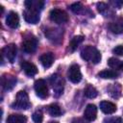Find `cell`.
Here are the masks:
<instances>
[{
	"label": "cell",
	"instance_id": "cell-1",
	"mask_svg": "<svg viewBox=\"0 0 123 123\" xmlns=\"http://www.w3.org/2000/svg\"><path fill=\"white\" fill-rule=\"evenodd\" d=\"M81 57L83 60L94 64L98 63L102 58L98 49L91 45H86L81 50Z\"/></svg>",
	"mask_w": 123,
	"mask_h": 123
},
{
	"label": "cell",
	"instance_id": "cell-2",
	"mask_svg": "<svg viewBox=\"0 0 123 123\" xmlns=\"http://www.w3.org/2000/svg\"><path fill=\"white\" fill-rule=\"evenodd\" d=\"M31 107V103L29 101V96L25 90H20L16 94V98L14 103L12 104V109H19V110H27Z\"/></svg>",
	"mask_w": 123,
	"mask_h": 123
},
{
	"label": "cell",
	"instance_id": "cell-3",
	"mask_svg": "<svg viewBox=\"0 0 123 123\" xmlns=\"http://www.w3.org/2000/svg\"><path fill=\"white\" fill-rule=\"evenodd\" d=\"M51 21L57 24H63L68 21V14L61 9H53L49 13Z\"/></svg>",
	"mask_w": 123,
	"mask_h": 123
},
{
	"label": "cell",
	"instance_id": "cell-4",
	"mask_svg": "<svg viewBox=\"0 0 123 123\" xmlns=\"http://www.w3.org/2000/svg\"><path fill=\"white\" fill-rule=\"evenodd\" d=\"M35 91L37 93V95L41 98L44 99L48 96V87L46 85V82L43 79H38L35 82V86H34Z\"/></svg>",
	"mask_w": 123,
	"mask_h": 123
},
{
	"label": "cell",
	"instance_id": "cell-5",
	"mask_svg": "<svg viewBox=\"0 0 123 123\" xmlns=\"http://www.w3.org/2000/svg\"><path fill=\"white\" fill-rule=\"evenodd\" d=\"M37 39L35 37H28L22 42V49L24 52L32 54L37 50Z\"/></svg>",
	"mask_w": 123,
	"mask_h": 123
},
{
	"label": "cell",
	"instance_id": "cell-6",
	"mask_svg": "<svg viewBox=\"0 0 123 123\" xmlns=\"http://www.w3.org/2000/svg\"><path fill=\"white\" fill-rule=\"evenodd\" d=\"M16 51H17V49H16L15 44H13V43L8 44L2 49V57H5L8 60V62L12 63L16 57Z\"/></svg>",
	"mask_w": 123,
	"mask_h": 123
},
{
	"label": "cell",
	"instance_id": "cell-7",
	"mask_svg": "<svg viewBox=\"0 0 123 123\" xmlns=\"http://www.w3.org/2000/svg\"><path fill=\"white\" fill-rule=\"evenodd\" d=\"M68 79L71 83L77 84L82 80V73L80 70V66L78 64H72L67 72Z\"/></svg>",
	"mask_w": 123,
	"mask_h": 123
},
{
	"label": "cell",
	"instance_id": "cell-8",
	"mask_svg": "<svg viewBox=\"0 0 123 123\" xmlns=\"http://www.w3.org/2000/svg\"><path fill=\"white\" fill-rule=\"evenodd\" d=\"M50 82L52 84V86H53V89L56 93V96L61 95L62 93V90H63V85H64L63 79L62 77H60L59 75L55 74L50 78Z\"/></svg>",
	"mask_w": 123,
	"mask_h": 123
},
{
	"label": "cell",
	"instance_id": "cell-9",
	"mask_svg": "<svg viewBox=\"0 0 123 123\" xmlns=\"http://www.w3.org/2000/svg\"><path fill=\"white\" fill-rule=\"evenodd\" d=\"M23 16L26 22L30 24H37L39 21V12L32 9H26L23 12Z\"/></svg>",
	"mask_w": 123,
	"mask_h": 123
},
{
	"label": "cell",
	"instance_id": "cell-10",
	"mask_svg": "<svg viewBox=\"0 0 123 123\" xmlns=\"http://www.w3.org/2000/svg\"><path fill=\"white\" fill-rule=\"evenodd\" d=\"M45 36L53 42H60L62 40V30L51 28L45 31Z\"/></svg>",
	"mask_w": 123,
	"mask_h": 123
},
{
	"label": "cell",
	"instance_id": "cell-11",
	"mask_svg": "<svg viewBox=\"0 0 123 123\" xmlns=\"http://www.w3.org/2000/svg\"><path fill=\"white\" fill-rule=\"evenodd\" d=\"M16 84V78L12 75L4 74L2 76V86L5 90H11Z\"/></svg>",
	"mask_w": 123,
	"mask_h": 123
},
{
	"label": "cell",
	"instance_id": "cell-12",
	"mask_svg": "<svg viewBox=\"0 0 123 123\" xmlns=\"http://www.w3.org/2000/svg\"><path fill=\"white\" fill-rule=\"evenodd\" d=\"M6 24L12 29H16L19 26L18 14L15 12H10L6 17Z\"/></svg>",
	"mask_w": 123,
	"mask_h": 123
},
{
	"label": "cell",
	"instance_id": "cell-13",
	"mask_svg": "<svg viewBox=\"0 0 123 123\" xmlns=\"http://www.w3.org/2000/svg\"><path fill=\"white\" fill-rule=\"evenodd\" d=\"M21 68L22 70L25 72V74L29 77H33L35 76L37 73V66L32 63V62H29L27 61H23L21 62Z\"/></svg>",
	"mask_w": 123,
	"mask_h": 123
},
{
	"label": "cell",
	"instance_id": "cell-14",
	"mask_svg": "<svg viewBox=\"0 0 123 123\" xmlns=\"http://www.w3.org/2000/svg\"><path fill=\"white\" fill-rule=\"evenodd\" d=\"M84 116L88 121H93L96 119L97 116V108L93 104H88L84 111Z\"/></svg>",
	"mask_w": 123,
	"mask_h": 123
},
{
	"label": "cell",
	"instance_id": "cell-15",
	"mask_svg": "<svg viewBox=\"0 0 123 123\" xmlns=\"http://www.w3.org/2000/svg\"><path fill=\"white\" fill-rule=\"evenodd\" d=\"M109 29L113 34H122L123 33V18L119 17L114 21L111 22L109 25Z\"/></svg>",
	"mask_w": 123,
	"mask_h": 123
},
{
	"label": "cell",
	"instance_id": "cell-16",
	"mask_svg": "<svg viewBox=\"0 0 123 123\" xmlns=\"http://www.w3.org/2000/svg\"><path fill=\"white\" fill-rule=\"evenodd\" d=\"M54 60H55V57H54V54L51 53V52H48V53H44L40 56L39 58V61L41 62V64L43 65V67L45 68H49L53 62H54Z\"/></svg>",
	"mask_w": 123,
	"mask_h": 123
},
{
	"label": "cell",
	"instance_id": "cell-17",
	"mask_svg": "<svg viewBox=\"0 0 123 123\" xmlns=\"http://www.w3.org/2000/svg\"><path fill=\"white\" fill-rule=\"evenodd\" d=\"M100 109L106 114H111V113L116 111L115 104H113V103H111L110 101H102V102H100Z\"/></svg>",
	"mask_w": 123,
	"mask_h": 123
},
{
	"label": "cell",
	"instance_id": "cell-18",
	"mask_svg": "<svg viewBox=\"0 0 123 123\" xmlns=\"http://www.w3.org/2000/svg\"><path fill=\"white\" fill-rule=\"evenodd\" d=\"M26 9H32L40 12L44 6V2L40 0H27L25 1Z\"/></svg>",
	"mask_w": 123,
	"mask_h": 123
},
{
	"label": "cell",
	"instance_id": "cell-19",
	"mask_svg": "<svg viewBox=\"0 0 123 123\" xmlns=\"http://www.w3.org/2000/svg\"><path fill=\"white\" fill-rule=\"evenodd\" d=\"M84 39H85V37H84L83 36H75V37L71 39V41L69 42L67 51H69L70 53L74 52V51L77 49V47L84 41Z\"/></svg>",
	"mask_w": 123,
	"mask_h": 123
},
{
	"label": "cell",
	"instance_id": "cell-20",
	"mask_svg": "<svg viewBox=\"0 0 123 123\" xmlns=\"http://www.w3.org/2000/svg\"><path fill=\"white\" fill-rule=\"evenodd\" d=\"M121 91H122V87L120 84H111L109 88H108V92L109 94L113 97V98H118L121 95Z\"/></svg>",
	"mask_w": 123,
	"mask_h": 123
},
{
	"label": "cell",
	"instance_id": "cell-21",
	"mask_svg": "<svg viewBox=\"0 0 123 123\" xmlns=\"http://www.w3.org/2000/svg\"><path fill=\"white\" fill-rule=\"evenodd\" d=\"M7 123H26L27 122V117L23 114H10L6 120Z\"/></svg>",
	"mask_w": 123,
	"mask_h": 123
},
{
	"label": "cell",
	"instance_id": "cell-22",
	"mask_svg": "<svg viewBox=\"0 0 123 123\" xmlns=\"http://www.w3.org/2000/svg\"><path fill=\"white\" fill-rule=\"evenodd\" d=\"M98 76L100 78H103V79H115V78H118L119 77V74L114 71V70H111V69H105V70H102L98 73Z\"/></svg>",
	"mask_w": 123,
	"mask_h": 123
},
{
	"label": "cell",
	"instance_id": "cell-23",
	"mask_svg": "<svg viewBox=\"0 0 123 123\" xmlns=\"http://www.w3.org/2000/svg\"><path fill=\"white\" fill-rule=\"evenodd\" d=\"M48 113L51 116H60L62 115V111L58 104H51L48 107Z\"/></svg>",
	"mask_w": 123,
	"mask_h": 123
},
{
	"label": "cell",
	"instance_id": "cell-24",
	"mask_svg": "<svg viewBox=\"0 0 123 123\" xmlns=\"http://www.w3.org/2000/svg\"><path fill=\"white\" fill-rule=\"evenodd\" d=\"M108 64L110 67L113 68V69H119L123 71V62L119 61L115 58H110L108 61Z\"/></svg>",
	"mask_w": 123,
	"mask_h": 123
},
{
	"label": "cell",
	"instance_id": "cell-25",
	"mask_svg": "<svg viewBox=\"0 0 123 123\" xmlns=\"http://www.w3.org/2000/svg\"><path fill=\"white\" fill-rule=\"evenodd\" d=\"M84 94H85L86 97L92 99V98H95V97L98 95V91H97V89H96L94 86H92L91 85H88V86L85 88Z\"/></svg>",
	"mask_w": 123,
	"mask_h": 123
},
{
	"label": "cell",
	"instance_id": "cell-26",
	"mask_svg": "<svg viewBox=\"0 0 123 123\" xmlns=\"http://www.w3.org/2000/svg\"><path fill=\"white\" fill-rule=\"evenodd\" d=\"M32 118H33V121L35 123H42V120H43V114H42V111L40 110H37L36 111L33 115H32Z\"/></svg>",
	"mask_w": 123,
	"mask_h": 123
},
{
	"label": "cell",
	"instance_id": "cell-27",
	"mask_svg": "<svg viewBox=\"0 0 123 123\" xmlns=\"http://www.w3.org/2000/svg\"><path fill=\"white\" fill-rule=\"evenodd\" d=\"M84 7L82 5V3L80 2H76V3H73L71 6H70V10L74 12V13H80L82 11H83Z\"/></svg>",
	"mask_w": 123,
	"mask_h": 123
},
{
	"label": "cell",
	"instance_id": "cell-28",
	"mask_svg": "<svg viewBox=\"0 0 123 123\" xmlns=\"http://www.w3.org/2000/svg\"><path fill=\"white\" fill-rule=\"evenodd\" d=\"M97 9H98V12H99L100 13H102L104 16H105V12L109 11V7H108V5L105 4V3H103V2L97 4Z\"/></svg>",
	"mask_w": 123,
	"mask_h": 123
},
{
	"label": "cell",
	"instance_id": "cell-29",
	"mask_svg": "<svg viewBox=\"0 0 123 123\" xmlns=\"http://www.w3.org/2000/svg\"><path fill=\"white\" fill-rule=\"evenodd\" d=\"M112 53L117 55V56H122L123 55V45H117L112 49Z\"/></svg>",
	"mask_w": 123,
	"mask_h": 123
},
{
	"label": "cell",
	"instance_id": "cell-30",
	"mask_svg": "<svg viewBox=\"0 0 123 123\" xmlns=\"http://www.w3.org/2000/svg\"><path fill=\"white\" fill-rule=\"evenodd\" d=\"M111 123H123V120L120 117H115L111 120Z\"/></svg>",
	"mask_w": 123,
	"mask_h": 123
},
{
	"label": "cell",
	"instance_id": "cell-31",
	"mask_svg": "<svg viewBox=\"0 0 123 123\" xmlns=\"http://www.w3.org/2000/svg\"><path fill=\"white\" fill-rule=\"evenodd\" d=\"M116 8H120L122 5H123V1H112L111 2Z\"/></svg>",
	"mask_w": 123,
	"mask_h": 123
},
{
	"label": "cell",
	"instance_id": "cell-32",
	"mask_svg": "<svg viewBox=\"0 0 123 123\" xmlns=\"http://www.w3.org/2000/svg\"><path fill=\"white\" fill-rule=\"evenodd\" d=\"M49 123H58V122H56V121H51V122H49Z\"/></svg>",
	"mask_w": 123,
	"mask_h": 123
}]
</instances>
